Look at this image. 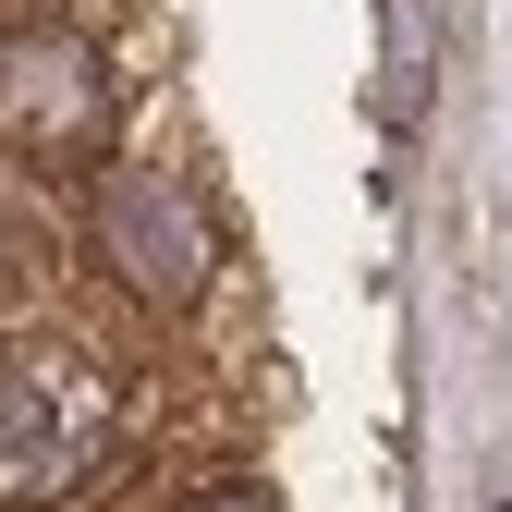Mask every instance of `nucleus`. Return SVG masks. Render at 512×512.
<instances>
[{"mask_svg":"<svg viewBox=\"0 0 512 512\" xmlns=\"http://www.w3.org/2000/svg\"><path fill=\"white\" fill-rule=\"evenodd\" d=\"M74 244H86L98 293H122L135 317H196L220 293V208L171 159L122 147L98 183H74Z\"/></svg>","mask_w":512,"mask_h":512,"instance_id":"f03ea898","label":"nucleus"},{"mask_svg":"<svg viewBox=\"0 0 512 512\" xmlns=\"http://www.w3.org/2000/svg\"><path fill=\"white\" fill-rule=\"evenodd\" d=\"M0 135H13L25 171L98 183L122 159V74L86 25L61 13H13V61H0Z\"/></svg>","mask_w":512,"mask_h":512,"instance_id":"7ed1b4c3","label":"nucleus"},{"mask_svg":"<svg viewBox=\"0 0 512 512\" xmlns=\"http://www.w3.org/2000/svg\"><path fill=\"white\" fill-rule=\"evenodd\" d=\"M183 512H269V500H256V488H196Z\"/></svg>","mask_w":512,"mask_h":512,"instance_id":"20e7f679","label":"nucleus"},{"mask_svg":"<svg viewBox=\"0 0 512 512\" xmlns=\"http://www.w3.org/2000/svg\"><path fill=\"white\" fill-rule=\"evenodd\" d=\"M122 452H135V391L110 378V354L74 330H13V366H0V500L74 512Z\"/></svg>","mask_w":512,"mask_h":512,"instance_id":"f257e3e1","label":"nucleus"},{"mask_svg":"<svg viewBox=\"0 0 512 512\" xmlns=\"http://www.w3.org/2000/svg\"><path fill=\"white\" fill-rule=\"evenodd\" d=\"M500 512H512V500H500Z\"/></svg>","mask_w":512,"mask_h":512,"instance_id":"39448f33","label":"nucleus"}]
</instances>
